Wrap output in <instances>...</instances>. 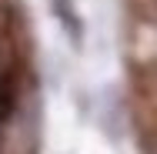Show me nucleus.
Returning a JSON list of instances; mask_svg holds the SVG:
<instances>
[{"label": "nucleus", "instance_id": "f257e3e1", "mask_svg": "<svg viewBox=\"0 0 157 154\" xmlns=\"http://www.w3.org/2000/svg\"><path fill=\"white\" fill-rule=\"evenodd\" d=\"M54 14L63 20V27H67V34H70V40L80 44V40H84V30H80V17L74 14L70 0H54Z\"/></svg>", "mask_w": 157, "mask_h": 154}]
</instances>
